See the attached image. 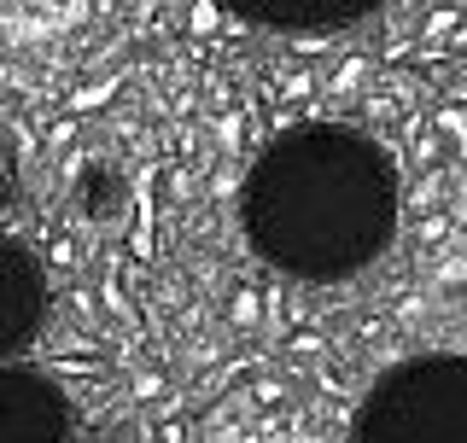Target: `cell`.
I'll return each mask as SVG.
<instances>
[{"mask_svg":"<svg viewBox=\"0 0 467 443\" xmlns=\"http://www.w3.org/2000/svg\"><path fill=\"white\" fill-rule=\"evenodd\" d=\"M240 222L252 251L281 274H362L398 233V164L362 129H292L245 170Z\"/></svg>","mask_w":467,"mask_h":443,"instance_id":"obj_1","label":"cell"},{"mask_svg":"<svg viewBox=\"0 0 467 443\" xmlns=\"http://www.w3.org/2000/svg\"><path fill=\"white\" fill-rule=\"evenodd\" d=\"M357 443H467V356H409L374 379Z\"/></svg>","mask_w":467,"mask_h":443,"instance_id":"obj_2","label":"cell"},{"mask_svg":"<svg viewBox=\"0 0 467 443\" xmlns=\"http://www.w3.org/2000/svg\"><path fill=\"white\" fill-rule=\"evenodd\" d=\"M0 443H70V403L47 374L0 362Z\"/></svg>","mask_w":467,"mask_h":443,"instance_id":"obj_3","label":"cell"},{"mask_svg":"<svg viewBox=\"0 0 467 443\" xmlns=\"http://www.w3.org/2000/svg\"><path fill=\"white\" fill-rule=\"evenodd\" d=\"M41 315H47V274H41L36 251L0 240V362L36 338Z\"/></svg>","mask_w":467,"mask_h":443,"instance_id":"obj_4","label":"cell"},{"mask_svg":"<svg viewBox=\"0 0 467 443\" xmlns=\"http://www.w3.org/2000/svg\"><path fill=\"white\" fill-rule=\"evenodd\" d=\"M216 6L263 29H339L379 12L386 0H216Z\"/></svg>","mask_w":467,"mask_h":443,"instance_id":"obj_5","label":"cell"},{"mask_svg":"<svg viewBox=\"0 0 467 443\" xmlns=\"http://www.w3.org/2000/svg\"><path fill=\"white\" fill-rule=\"evenodd\" d=\"M12 187H18V146L0 135V204L12 199Z\"/></svg>","mask_w":467,"mask_h":443,"instance_id":"obj_6","label":"cell"}]
</instances>
